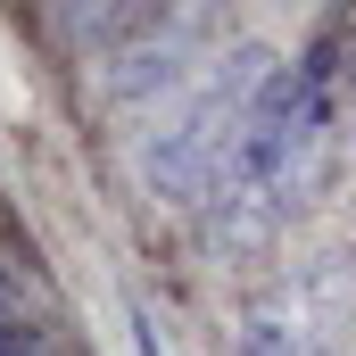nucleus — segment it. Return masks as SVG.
Segmentation results:
<instances>
[{
  "label": "nucleus",
  "instance_id": "20e7f679",
  "mask_svg": "<svg viewBox=\"0 0 356 356\" xmlns=\"http://www.w3.org/2000/svg\"><path fill=\"white\" fill-rule=\"evenodd\" d=\"M348 108H356V58H348Z\"/></svg>",
  "mask_w": 356,
  "mask_h": 356
},
{
  "label": "nucleus",
  "instance_id": "39448f33",
  "mask_svg": "<svg viewBox=\"0 0 356 356\" xmlns=\"http://www.w3.org/2000/svg\"><path fill=\"white\" fill-rule=\"evenodd\" d=\"M0 323H8V315H0Z\"/></svg>",
  "mask_w": 356,
  "mask_h": 356
},
{
  "label": "nucleus",
  "instance_id": "f03ea898",
  "mask_svg": "<svg viewBox=\"0 0 356 356\" xmlns=\"http://www.w3.org/2000/svg\"><path fill=\"white\" fill-rule=\"evenodd\" d=\"M232 356H332V348H315L298 323H273V315H257L249 332H241V348Z\"/></svg>",
  "mask_w": 356,
  "mask_h": 356
},
{
  "label": "nucleus",
  "instance_id": "f257e3e1",
  "mask_svg": "<svg viewBox=\"0 0 356 356\" xmlns=\"http://www.w3.org/2000/svg\"><path fill=\"white\" fill-rule=\"evenodd\" d=\"M266 75H273L266 50H232L224 75H216V83H207L175 124L158 133V149H149V182H158L166 199H182V207L224 199V182H232V158H241V141H249V116H257Z\"/></svg>",
  "mask_w": 356,
  "mask_h": 356
},
{
  "label": "nucleus",
  "instance_id": "7ed1b4c3",
  "mask_svg": "<svg viewBox=\"0 0 356 356\" xmlns=\"http://www.w3.org/2000/svg\"><path fill=\"white\" fill-rule=\"evenodd\" d=\"M133 348H141V356H166V340H158V315H149V307H133Z\"/></svg>",
  "mask_w": 356,
  "mask_h": 356
}]
</instances>
